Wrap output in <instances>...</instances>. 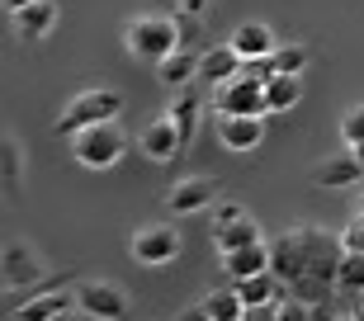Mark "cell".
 Wrapping results in <instances>:
<instances>
[{
	"mask_svg": "<svg viewBox=\"0 0 364 321\" xmlns=\"http://www.w3.org/2000/svg\"><path fill=\"white\" fill-rule=\"evenodd\" d=\"M213 203H218V180H208V175H189V180L171 185V194H166V208H171L176 217L208 213Z\"/></svg>",
	"mask_w": 364,
	"mask_h": 321,
	"instance_id": "9",
	"label": "cell"
},
{
	"mask_svg": "<svg viewBox=\"0 0 364 321\" xmlns=\"http://www.w3.org/2000/svg\"><path fill=\"white\" fill-rule=\"evenodd\" d=\"M308 62H312L308 43H279V48H274V71H284V76H303Z\"/></svg>",
	"mask_w": 364,
	"mask_h": 321,
	"instance_id": "22",
	"label": "cell"
},
{
	"mask_svg": "<svg viewBox=\"0 0 364 321\" xmlns=\"http://www.w3.org/2000/svg\"><path fill=\"white\" fill-rule=\"evenodd\" d=\"M213 109L218 114H270L265 109V85L251 76H232L213 85Z\"/></svg>",
	"mask_w": 364,
	"mask_h": 321,
	"instance_id": "8",
	"label": "cell"
},
{
	"mask_svg": "<svg viewBox=\"0 0 364 321\" xmlns=\"http://www.w3.org/2000/svg\"><path fill=\"white\" fill-rule=\"evenodd\" d=\"M199 76L208 80V85H223V80L242 76V57H237V48L232 43H218V48H208L199 62Z\"/></svg>",
	"mask_w": 364,
	"mask_h": 321,
	"instance_id": "17",
	"label": "cell"
},
{
	"mask_svg": "<svg viewBox=\"0 0 364 321\" xmlns=\"http://www.w3.org/2000/svg\"><path fill=\"white\" fill-rule=\"evenodd\" d=\"M199 62H203V53H194V48H176L166 62H156V80L176 94V90H185L189 80L199 76Z\"/></svg>",
	"mask_w": 364,
	"mask_h": 321,
	"instance_id": "16",
	"label": "cell"
},
{
	"mask_svg": "<svg viewBox=\"0 0 364 321\" xmlns=\"http://www.w3.org/2000/svg\"><path fill=\"white\" fill-rule=\"evenodd\" d=\"M76 308V293L67 288H48V293H33L28 303H14V321H53L62 312Z\"/></svg>",
	"mask_w": 364,
	"mask_h": 321,
	"instance_id": "14",
	"label": "cell"
},
{
	"mask_svg": "<svg viewBox=\"0 0 364 321\" xmlns=\"http://www.w3.org/2000/svg\"><path fill=\"white\" fill-rule=\"evenodd\" d=\"M242 76H251V80H260V85H265V80L274 76V57H256V62H242Z\"/></svg>",
	"mask_w": 364,
	"mask_h": 321,
	"instance_id": "29",
	"label": "cell"
},
{
	"mask_svg": "<svg viewBox=\"0 0 364 321\" xmlns=\"http://www.w3.org/2000/svg\"><path fill=\"white\" fill-rule=\"evenodd\" d=\"M166 114H171V123L180 128V137L189 142V137H194V128H199L203 99H199L194 90H189V85H185V90H176V94H171V104H166Z\"/></svg>",
	"mask_w": 364,
	"mask_h": 321,
	"instance_id": "19",
	"label": "cell"
},
{
	"mask_svg": "<svg viewBox=\"0 0 364 321\" xmlns=\"http://www.w3.org/2000/svg\"><path fill=\"white\" fill-rule=\"evenodd\" d=\"M256 241H265V236H260V227L251 217L228 222V227H213V251L218 255H232V251H242V246H256Z\"/></svg>",
	"mask_w": 364,
	"mask_h": 321,
	"instance_id": "20",
	"label": "cell"
},
{
	"mask_svg": "<svg viewBox=\"0 0 364 321\" xmlns=\"http://www.w3.org/2000/svg\"><path fill=\"white\" fill-rule=\"evenodd\" d=\"M24 5H33V0H5V10H10V14H14V10H24Z\"/></svg>",
	"mask_w": 364,
	"mask_h": 321,
	"instance_id": "34",
	"label": "cell"
},
{
	"mask_svg": "<svg viewBox=\"0 0 364 321\" xmlns=\"http://www.w3.org/2000/svg\"><path fill=\"white\" fill-rule=\"evenodd\" d=\"M317 189H360L364 185V156L360 151H346V156H331L312 170Z\"/></svg>",
	"mask_w": 364,
	"mask_h": 321,
	"instance_id": "11",
	"label": "cell"
},
{
	"mask_svg": "<svg viewBox=\"0 0 364 321\" xmlns=\"http://www.w3.org/2000/svg\"><path fill=\"white\" fill-rule=\"evenodd\" d=\"M123 43H128V53L137 57V62H166V57L176 53V48H185V38H180V19L176 14H133L128 24H123Z\"/></svg>",
	"mask_w": 364,
	"mask_h": 321,
	"instance_id": "1",
	"label": "cell"
},
{
	"mask_svg": "<svg viewBox=\"0 0 364 321\" xmlns=\"http://www.w3.org/2000/svg\"><path fill=\"white\" fill-rule=\"evenodd\" d=\"M246 217V208L237 199H218L213 203V227H228V222H242Z\"/></svg>",
	"mask_w": 364,
	"mask_h": 321,
	"instance_id": "27",
	"label": "cell"
},
{
	"mask_svg": "<svg viewBox=\"0 0 364 321\" xmlns=\"http://www.w3.org/2000/svg\"><path fill=\"white\" fill-rule=\"evenodd\" d=\"M19 185H24V151H19V142L5 133V189L14 194Z\"/></svg>",
	"mask_w": 364,
	"mask_h": 321,
	"instance_id": "26",
	"label": "cell"
},
{
	"mask_svg": "<svg viewBox=\"0 0 364 321\" xmlns=\"http://www.w3.org/2000/svg\"><path fill=\"white\" fill-rule=\"evenodd\" d=\"M298 99H303V76H284V71H274V76L265 80V109H270V114H289Z\"/></svg>",
	"mask_w": 364,
	"mask_h": 321,
	"instance_id": "18",
	"label": "cell"
},
{
	"mask_svg": "<svg viewBox=\"0 0 364 321\" xmlns=\"http://www.w3.org/2000/svg\"><path fill=\"white\" fill-rule=\"evenodd\" d=\"M336 283H341V288H350V293H364V251H341Z\"/></svg>",
	"mask_w": 364,
	"mask_h": 321,
	"instance_id": "23",
	"label": "cell"
},
{
	"mask_svg": "<svg viewBox=\"0 0 364 321\" xmlns=\"http://www.w3.org/2000/svg\"><path fill=\"white\" fill-rule=\"evenodd\" d=\"M270 265H274V246H270V241H256V246H242V251L223 255V269H228L232 283L256 279V274H265Z\"/></svg>",
	"mask_w": 364,
	"mask_h": 321,
	"instance_id": "12",
	"label": "cell"
},
{
	"mask_svg": "<svg viewBox=\"0 0 364 321\" xmlns=\"http://www.w3.org/2000/svg\"><path fill=\"white\" fill-rule=\"evenodd\" d=\"M228 43L237 48V57H242V62H256V57H274V48H279V38L270 33V24H256V19L237 24Z\"/></svg>",
	"mask_w": 364,
	"mask_h": 321,
	"instance_id": "13",
	"label": "cell"
},
{
	"mask_svg": "<svg viewBox=\"0 0 364 321\" xmlns=\"http://www.w3.org/2000/svg\"><path fill=\"white\" fill-rule=\"evenodd\" d=\"M123 151H128V137H123L119 119L95 123V128H85V133L71 137V156H76V165H85V170H109V165H119Z\"/></svg>",
	"mask_w": 364,
	"mask_h": 321,
	"instance_id": "3",
	"label": "cell"
},
{
	"mask_svg": "<svg viewBox=\"0 0 364 321\" xmlns=\"http://www.w3.org/2000/svg\"><path fill=\"white\" fill-rule=\"evenodd\" d=\"M274 321H317V308H312L308 298L289 293V298H279V303H274Z\"/></svg>",
	"mask_w": 364,
	"mask_h": 321,
	"instance_id": "24",
	"label": "cell"
},
{
	"mask_svg": "<svg viewBox=\"0 0 364 321\" xmlns=\"http://www.w3.org/2000/svg\"><path fill=\"white\" fill-rule=\"evenodd\" d=\"M137 147H142V156L156 160V165H166V160H176L180 147H185V137H180V128L171 123V114H161V119H151L142 133H137Z\"/></svg>",
	"mask_w": 364,
	"mask_h": 321,
	"instance_id": "10",
	"label": "cell"
},
{
	"mask_svg": "<svg viewBox=\"0 0 364 321\" xmlns=\"http://www.w3.org/2000/svg\"><path fill=\"white\" fill-rule=\"evenodd\" d=\"M242 321H274V308H246Z\"/></svg>",
	"mask_w": 364,
	"mask_h": 321,
	"instance_id": "31",
	"label": "cell"
},
{
	"mask_svg": "<svg viewBox=\"0 0 364 321\" xmlns=\"http://www.w3.org/2000/svg\"><path fill=\"white\" fill-rule=\"evenodd\" d=\"M123 114V94L114 90V85H95V90H76L67 99V109H62V119L53 123L57 137H76L85 133V128H95V123H114Z\"/></svg>",
	"mask_w": 364,
	"mask_h": 321,
	"instance_id": "2",
	"label": "cell"
},
{
	"mask_svg": "<svg viewBox=\"0 0 364 321\" xmlns=\"http://www.w3.org/2000/svg\"><path fill=\"white\" fill-rule=\"evenodd\" d=\"M43 274H48V265H43V255L33 251V246H24V241H10L5 246V293H24V288H38Z\"/></svg>",
	"mask_w": 364,
	"mask_h": 321,
	"instance_id": "7",
	"label": "cell"
},
{
	"mask_svg": "<svg viewBox=\"0 0 364 321\" xmlns=\"http://www.w3.org/2000/svg\"><path fill=\"white\" fill-rule=\"evenodd\" d=\"M71 293H76V308L90 321H123V312H128V293L109 279H85Z\"/></svg>",
	"mask_w": 364,
	"mask_h": 321,
	"instance_id": "5",
	"label": "cell"
},
{
	"mask_svg": "<svg viewBox=\"0 0 364 321\" xmlns=\"http://www.w3.org/2000/svg\"><path fill=\"white\" fill-rule=\"evenodd\" d=\"M218 142L232 156H251L265 142V114H218Z\"/></svg>",
	"mask_w": 364,
	"mask_h": 321,
	"instance_id": "6",
	"label": "cell"
},
{
	"mask_svg": "<svg viewBox=\"0 0 364 321\" xmlns=\"http://www.w3.org/2000/svg\"><path fill=\"white\" fill-rule=\"evenodd\" d=\"M128 251H133L137 265L161 269L185 251V236H180V227H171V222H142V227L133 232V241H128Z\"/></svg>",
	"mask_w": 364,
	"mask_h": 321,
	"instance_id": "4",
	"label": "cell"
},
{
	"mask_svg": "<svg viewBox=\"0 0 364 321\" xmlns=\"http://www.w3.org/2000/svg\"><path fill=\"white\" fill-rule=\"evenodd\" d=\"M341 251H364V213L355 217V222H346V232H341Z\"/></svg>",
	"mask_w": 364,
	"mask_h": 321,
	"instance_id": "28",
	"label": "cell"
},
{
	"mask_svg": "<svg viewBox=\"0 0 364 321\" xmlns=\"http://www.w3.org/2000/svg\"><path fill=\"white\" fill-rule=\"evenodd\" d=\"M10 19H14V33H19V38L38 43V38H48V33L57 28V0H33V5H24V10H14Z\"/></svg>",
	"mask_w": 364,
	"mask_h": 321,
	"instance_id": "15",
	"label": "cell"
},
{
	"mask_svg": "<svg viewBox=\"0 0 364 321\" xmlns=\"http://www.w3.org/2000/svg\"><path fill=\"white\" fill-rule=\"evenodd\" d=\"M331 321H355V312H350V317H331Z\"/></svg>",
	"mask_w": 364,
	"mask_h": 321,
	"instance_id": "36",
	"label": "cell"
},
{
	"mask_svg": "<svg viewBox=\"0 0 364 321\" xmlns=\"http://www.w3.org/2000/svg\"><path fill=\"white\" fill-rule=\"evenodd\" d=\"M53 321H85V312H81V308H71V312H62V317H53Z\"/></svg>",
	"mask_w": 364,
	"mask_h": 321,
	"instance_id": "32",
	"label": "cell"
},
{
	"mask_svg": "<svg viewBox=\"0 0 364 321\" xmlns=\"http://www.w3.org/2000/svg\"><path fill=\"white\" fill-rule=\"evenodd\" d=\"M341 142H346L350 151H360V156H364V104L346 109V119H341Z\"/></svg>",
	"mask_w": 364,
	"mask_h": 321,
	"instance_id": "25",
	"label": "cell"
},
{
	"mask_svg": "<svg viewBox=\"0 0 364 321\" xmlns=\"http://www.w3.org/2000/svg\"><path fill=\"white\" fill-rule=\"evenodd\" d=\"M355 321H364V293H360V303H355Z\"/></svg>",
	"mask_w": 364,
	"mask_h": 321,
	"instance_id": "35",
	"label": "cell"
},
{
	"mask_svg": "<svg viewBox=\"0 0 364 321\" xmlns=\"http://www.w3.org/2000/svg\"><path fill=\"white\" fill-rule=\"evenodd\" d=\"M203 10H208V0H180V14H194V19H199Z\"/></svg>",
	"mask_w": 364,
	"mask_h": 321,
	"instance_id": "30",
	"label": "cell"
},
{
	"mask_svg": "<svg viewBox=\"0 0 364 321\" xmlns=\"http://www.w3.org/2000/svg\"><path fill=\"white\" fill-rule=\"evenodd\" d=\"M199 308L208 312V321H242L246 317V303L237 298V288H213V293H203Z\"/></svg>",
	"mask_w": 364,
	"mask_h": 321,
	"instance_id": "21",
	"label": "cell"
},
{
	"mask_svg": "<svg viewBox=\"0 0 364 321\" xmlns=\"http://www.w3.org/2000/svg\"><path fill=\"white\" fill-rule=\"evenodd\" d=\"M180 321H208V312H203V308H194V312H185Z\"/></svg>",
	"mask_w": 364,
	"mask_h": 321,
	"instance_id": "33",
	"label": "cell"
},
{
	"mask_svg": "<svg viewBox=\"0 0 364 321\" xmlns=\"http://www.w3.org/2000/svg\"><path fill=\"white\" fill-rule=\"evenodd\" d=\"M360 213H364V189H360Z\"/></svg>",
	"mask_w": 364,
	"mask_h": 321,
	"instance_id": "37",
	"label": "cell"
}]
</instances>
